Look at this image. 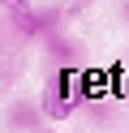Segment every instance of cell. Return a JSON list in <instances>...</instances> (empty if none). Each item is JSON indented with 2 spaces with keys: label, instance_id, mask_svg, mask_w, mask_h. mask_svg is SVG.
Wrapping results in <instances>:
<instances>
[{
  "label": "cell",
  "instance_id": "obj_1",
  "mask_svg": "<svg viewBox=\"0 0 129 133\" xmlns=\"http://www.w3.org/2000/svg\"><path fill=\"white\" fill-rule=\"evenodd\" d=\"M86 99H90V90H86V77H82V73L60 69V73H52V77H47V90H43V116L60 120V116L77 112Z\"/></svg>",
  "mask_w": 129,
  "mask_h": 133
},
{
  "label": "cell",
  "instance_id": "obj_2",
  "mask_svg": "<svg viewBox=\"0 0 129 133\" xmlns=\"http://www.w3.org/2000/svg\"><path fill=\"white\" fill-rule=\"evenodd\" d=\"M13 22H17V30L22 35H47V22H52V13H43V9H17L13 13Z\"/></svg>",
  "mask_w": 129,
  "mask_h": 133
},
{
  "label": "cell",
  "instance_id": "obj_3",
  "mask_svg": "<svg viewBox=\"0 0 129 133\" xmlns=\"http://www.w3.org/2000/svg\"><path fill=\"white\" fill-rule=\"evenodd\" d=\"M0 4H4V9H13V13H17V9H26V0H0Z\"/></svg>",
  "mask_w": 129,
  "mask_h": 133
},
{
  "label": "cell",
  "instance_id": "obj_4",
  "mask_svg": "<svg viewBox=\"0 0 129 133\" xmlns=\"http://www.w3.org/2000/svg\"><path fill=\"white\" fill-rule=\"evenodd\" d=\"M34 133H52V129H34Z\"/></svg>",
  "mask_w": 129,
  "mask_h": 133
}]
</instances>
